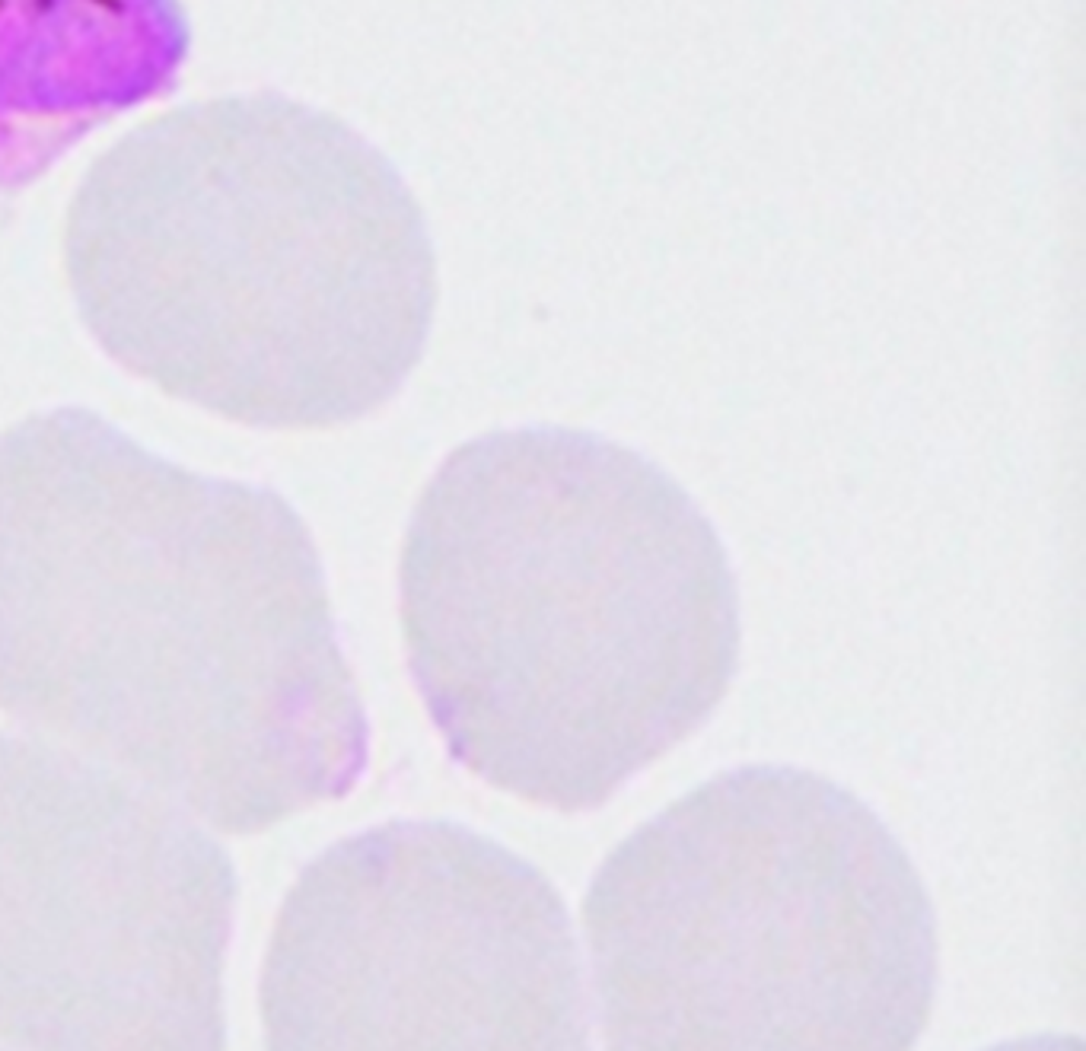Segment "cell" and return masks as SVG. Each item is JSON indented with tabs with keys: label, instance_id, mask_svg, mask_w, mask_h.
I'll use <instances>...</instances> for the list:
<instances>
[{
	"label": "cell",
	"instance_id": "cell-6",
	"mask_svg": "<svg viewBox=\"0 0 1086 1051\" xmlns=\"http://www.w3.org/2000/svg\"><path fill=\"white\" fill-rule=\"evenodd\" d=\"M182 0H0V227L77 143L179 87Z\"/></svg>",
	"mask_w": 1086,
	"mask_h": 1051
},
{
	"label": "cell",
	"instance_id": "cell-3",
	"mask_svg": "<svg viewBox=\"0 0 1086 1051\" xmlns=\"http://www.w3.org/2000/svg\"><path fill=\"white\" fill-rule=\"evenodd\" d=\"M64 265L118 366L261 430L379 411L433 315L399 182L281 90L197 100L118 137L70 198Z\"/></svg>",
	"mask_w": 1086,
	"mask_h": 1051
},
{
	"label": "cell",
	"instance_id": "cell-7",
	"mask_svg": "<svg viewBox=\"0 0 1086 1051\" xmlns=\"http://www.w3.org/2000/svg\"><path fill=\"white\" fill-rule=\"evenodd\" d=\"M1004 1051H1081L1070 1048L1064 1039H1032V1042H1017V1046H1006Z\"/></svg>",
	"mask_w": 1086,
	"mask_h": 1051
},
{
	"label": "cell",
	"instance_id": "cell-2",
	"mask_svg": "<svg viewBox=\"0 0 1086 1051\" xmlns=\"http://www.w3.org/2000/svg\"><path fill=\"white\" fill-rule=\"evenodd\" d=\"M408 669L446 752L587 812L714 714L740 600L714 526L656 462L570 427L443 459L399 570Z\"/></svg>",
	"mask_w": 1086,
	"mask_h": 1051
},
{
	"label": "cell",
	"instance_id": "cell-4",
	"mask_svg": "<svg viewBox=\"0 0 1086 1051\" xmlns=\"http://www.w3.org/2000/svg\"><path fill=\"white\" fill-rule=\"evenodd\" d=\"M605 1051H914L918 873L854 793L790 765L708 780L599 866L580 930Z\"/></svg>",
	"mask_w": 1086,
	"mask_h": 1051
},
{
	"label": "cell",
	"instance_id": "cell-1",
	"mask_svg": "<svg viewBox=\"0 0 1086 1051\" xmlns=\"http://www.w3.org/2000/svg\"><path fill=\"white\" fill-rule=\"evenodd\" d=\"M0 711L223 832L341 800L370 759L296 510L87 409L0 433Z\"/></svg>",
	"mask_w": 1086,
	"mask_h": 1051
},
{
	"label": "cell",
	"instance_id": "cell-5",
	"mask_svg": "<svg viewBox=\"0 0 1086 1051\" xmlns=\"http://www.w3.org/2000/svg\"><path fill=\"white\" fill-rule=\"evenodd\" d=\"M281 1051H596L574 928L551 883L452 823L328 847L281 915Z\"/></svg>",
	"mask_w": 1086,
	"mask_h": 1051
}]
</instances>
